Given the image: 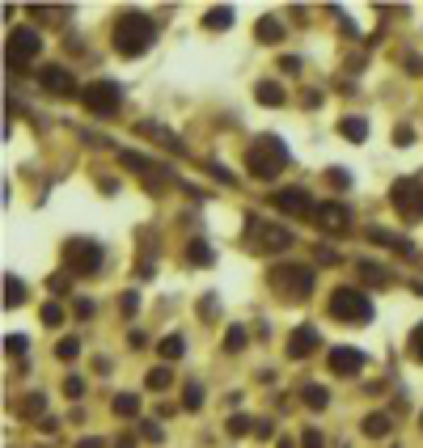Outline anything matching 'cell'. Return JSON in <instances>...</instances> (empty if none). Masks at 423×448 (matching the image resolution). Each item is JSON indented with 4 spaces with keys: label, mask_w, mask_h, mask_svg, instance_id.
I'll return each mask as SVG.
<instances>
[{
    "label": "cell",
    "mask_w": 423,
    "mask_h": 448,
    "mask_svg": "<svg viewBox=\"0 0 423 448\" xmlns=\"http://www.w3.org/2000/svg\"><path fill=\"white\" fill-rule=\"evenodd\" d=\"M288 161H292V157H288V144H284L280 136H258V140H250V148H246V170H250V178H258V182H276V178L284 174Z\"/></svg>",
    "instance_id": "cell-1"
},
{
    "label": "cell",
    "mask_w": 423,
    "mask_h": 448,
    "mask_svg": "<svg viewBox=\"0 0 423 448\" xmlns=\"http://www.w3.org/2000/svg\"><path fill=\"white\" fill-rule=\"evenodd\" d=\"M157 38V22L144 17V13H119L115 17V51L127 55V60H136V55H144Z\"/></svg>",
    "instance_id": "cell-2"
},
{
    "label": "cell",
    "mask_w": 423,
    "mask_h": 448,
    "mask_svg": "<svg viewBox=\"0 0 423 448\" xmlns=\"http://www.w3.org/2000/svg\"><path fill=\"white\" fill-rule=\"evenodd\" d=\"M246 246H254L258 254H284L292 246V233H288V224H271L262 216H250L246 220Z\"/></svg>",
    "instance_id": "cell-3"
},
{
    "label": "cell",
    "mask_w": 423,
    "mask_h": 448,
    "mask_svg": "<svg viewBox=\"0 0 423 448\" xmlns=\"http://www.w3.org/2000/svg\"><path fill=\"white\" fill-rule=\"evenodd\" d=\"M267 284L288 301H309V292H313V271L309 266H301V262H280V266H271V275H267Z\"/></svg>",
    "instance_id": "cell-4"
},
{
    "label": "cell",
    "mask_w": 423,
    "mask_h": 448,
    "mask_svg": "<svg viewBox=\"0 0 423 448\" xmlns=\"http://www.w3.org/2000/svg\"><path fill=\"white\" fill-rule=\"evenodd\" d=\"M81 102H85L89 115L111 119V115H119V106H123V85H115V81H89V85H81Z\"/></svg>",
    "instance_id": "cell-5"
},
{
    "label": "cell",
    "mask_w": 423,
    "mask_h": 448,
    "mask_svg": "<svg viewBox=\"0 0 423 448\" xmlns=\"http://www.w3.org/2000/svg\"><path fill=\"white\" fill-rule=\"evenodd\" d=\"M330 317L335 321H351V326L356 321H368V317H373V301H368L360 288H347L343 284V288L330 292Z\"/></svg>",
    "instance_id": "cell-6"
},
{
    "label": "cell",
    "mask_w": 423,
    "mask_h": 448,
    "mask_svg": "<svg viewBox=\"0 0 423 448\" xmlns=\"http://www.w3.org/2000/svg\"><path fill=\"white\" fill-rule=\"evenodd\" d=\"M64 271L68 275H97L102 271V246L89 241V237L64 241Z\"/></svg>",
    "instance_id": "cell-7"
},
{
    "label": "cell",
    "mask_w": 423,
    "mask_h": 448,
    "mask_svg": "<svg viewBox=\"0 0 423 448\" xmlns=\"http://www.w3.org/2000/svg\"><path fill=\"white\" fill-rule=\"evenodd\" d=\"M390 203L402 220H423V182L419 178H398L390 186Z\"/></svg>",
    "instance_id": "cell-8"
},
{
    "label": "cell",
    "mask_w": 423,
    "mask_h": 448,
    "mask_svg": "<svg viewBox=\"0 0 423 448\" xmlns=\"http://www.w3.org/2000/svg\"><path fill=\"white\" fill-rule=\"evenodd\" d=\"M42 51V38L30 30V26H17V30H9V64L13 68H26L34 55Z\"/></svg>",
    "instance_id": "cell-9"
},
{
    "label": "cell",
    "mask_w": 423,
    "mask_h": 448,
    "mask_svg": "<svg viewBox=\"0 0 423 448\" xmlns=\"http://www.w3.org/2000/svg\"><path fill=\"white\" fill-rule=\"evenodd\" d=\"M271 203H276L284 216H313V211H317V203H313V199H309V191H301V186L276 191V195H271Z\"/></svg>",
    "instance_id": "cell-10"
},
{
    "label": "cell",
    "mask_w": 423,
    "mask_h": 448,
    "mask_svg": "<svg viewBox=\"0 0 423 448\" xmlns=\"http://www.w3.org/2000/svg\"><path fill=\"white\" fill-rule=\"evenodd\" d=\"M317 347H322V334H317V326H309V321L288 334V360H309Z\"/></svg>",
    "instance_id": "cell-11"
},
{
    "label": "cell",
    "mask_w": 423,
    "mask_h": 448,
    "mask_svg": "<svg viewBox=\"0 0 423 448\" xmlns=\"http://www.w3.org/2000/svg\"><path fill=\"white\" fill-rule=\"evenodd\" d=\"M119 161L127 165L131 174H140V178L148 182V186H152V182H170V170H166V165H157V161H144V157H140V152H131V148H123V152H119Z\"/></svg>",
    "instance_id": "cell-12"
},
{
    "label": "cell",
    "mask_w": 423,
    "mask_h": 448,
    "mask_svg": "<svg viewBox=\"0 0 423 448\" xmlns=\"http://www.w3.org/2000/svg\"><path fill=\"white\" fill-rule=\"evenodd\" d=\"M38 85H42L47 93H56V97H72V93H81V85H77L64 68H38Z\"/></svg>",
    "instance_id": "cell-13"
},
{
    "label": "cell",
    "mask_w": 423,
    "mask_h": 448,
    "mask_svg": "<svg viewBox=\"0 0 423 448\" xmlns=\"http://www.w3.org/2000/svg\"><path fill=\"white\" fill-rule=\"evenodd\" d=\"M313 220L322 224L326 233H343L347 224H351V211L343 207V203H317V211H313Z\"/></svg>",
    "instance_id": "cell-14"
},
{
    "label": "cell",
    "mask_w": 423,
    "mask_h": 448,
    "mask_svg": "<svg viewBox=\"0 0 423 448\" xmlns=\"http://www.w3.org/2000/svg\"><path fill=\"white\" fill-rule=\"evenodd\" d=\"M364 368V351L356 347H330V372L335 376H356Z\"/></svg>",
    "instance_id": "cell-15"
},
{
    "label": "cell",
    "mask_w": 423,
    "mask_h": 448,
    "mask_svg": "<svg viewBox=\"0 0 423 448\" xmlns=\"http://www.w3.org/2000/svg\"><path fill=\"white\" fill-rule=\"evenodd\" d=\"M356 275L364 279L368 288H381V284H390V271H385L381 262H373V258H360V262H356Z\"/></svg>",
    "instance_id": "cell-16"
},
{
    "label": "cell",
    "mask_w": 423,
    "mask_h": 448,
    "mask_svg": "<svg viewBox=\"0 0 423 448\" xmlns=\"http://www.w3.org/2000/svg\"><path fill=\"white\" fill-rule=\"evenodd\" d=\"M301 402H305L309 410H326V406H330V389L317 385V381H309V385L301 389Z\"/></svg>",
    "instance_id": "cell-17"
},
{
    "label": "cell",
    "mask_w": 423,
    "mask_h": 448,
    "mask_svg": "<svg viewBox=\"0 0 423 448\" xmlns=\"http://www.w3.org/2000/svg\"><path fill=\"white\" fill-rule=\"evenodd\" d=\"M368 241H377V246H385V250H398V254H415V246H410L406 237L385 233V229H368Z\"/></svg>",
    "instance_id": "cell-18"
},
{
    "label": "cell",
    "mask_w": 423,
    "mask_h": 448,
    "mask_svg": "<svg viewBox=\"0 0 423 448\" xmlns=\"http://www.w3.org/2000/svg\"><path fill=\"white\" fill-rule=\"evenodd\" d=\"M254 38L267 42V47L280 42V38H284V22H276V17H258V22H254Z\"/></svg>",
    "instance_id": "cell-19"
},
{
    "label": "cell",
    "mask_w": 423,
    "mask_h": 448,
    "mask_svg": "<svg viewBox=\"0 0 423 448\" xmlns=\"http://www.w3.org/2000/svg\"><path fill=\"white\" fill-rule=\"evenodd\" d=\"M339 136L351 140V144H364V140H368V123H364L360 115H347V119H339Z\"/></svg>",
    "instance_id": "cell-20"
},
{
    "label": "cell",
    "mask_w": 423,
    "mask_h": 448,
    "mask_svg": "<svg viewBox=\"0 0 423 448\" xmlns=\"http://www.w3.org/2000/svg\"><path fill=\"white\" fill-rule=\"evenodd\" d=\"M254 97H258V102H262V106H271V110H276V106H284V102H288V97H284V89H280V85H276V81H258V85H254Z\"/></svg>",
    "instance_id": "cell-21"
},
{
    "label": "cell",
    "mask_w": 423,
    "mask_h": 448,
    "mask_svg": "<svg viewBox=\"0 0 423 448\" xmlns=\"http://www.w3.org/2000/svg\"><path fill=\"white\" fill-rule=\"evenodd\" d=\"M42 410H47V394H26V398L17 402V415H22V419H38Z\"/></svg>",
    "instance_id": "cell-22"
},
{
    "label": "cell",
    "mask_w": 423,
    "mask_h": 448,
    "mask_svg": "<svg viewBox=\"0 0 423 448\" xmlns=\"http://www.w3.org/2000/svg\"><path fill=\"white\" fill-rule=\"evenodd\" d=\"M203 26H207V30H229V26H233V9H229V5H216V9H207Z\"/></svg>",
    "instance_id": "cell-23"
},
{
    "label": "cell",
    "mask_w": 423,
    "mask_h": 448,
    "mask_svg": "<svg viewBox=\"0 0 423 448\" xmlns=\"http://www.w3.org/2000/svg\"><path fill=\"white\" fill-rule=\"evenodd\" d=\"M5 305H9V309L26 305V284H22L17 275H5Z\"/></svg>",
    "instance_id": "cell-24"
},
{
    "label": "cell",
    "mask_w": 423,
    "mask_h": 448,
    "mask_svg": "<svg viewBox=\"0 0 423 448\" xmlns=\"http://www.w3.org/2000/svg\"><path fill=\"white\" fill-rule=\"evenodd\" d=\"M212 258H216V254H212L207 241H191V246H186V262H191V266H212Z\"/></svg>",
    "instance_id": "cell-25"
},
{
    "label": "cell",
    "mask_w": 423,
    "mask_h": 448,
    "mask_svg": "<svg viewBox=\"0 0 423 448\" xmlns=\"http://www.w3.org/2000/svg\"><path fill=\"white\" fill-rule=\"evenodd\" d=\"M111 406H115L119 419H136V415H140V394H119Z\"/></svg>",
    "instance_id": "cell-26"
},
{
    "label": "cell",
    "mask_w": 423,
    "mask_h": 448,
    "mask_svg": "<svg viewBox=\"0 0 423 448\" xmlns=\"http://www.w3.org/2000/svg\"><path fill=\"white\" fill-rule=\"evenodd\" d=\"M186 351V343L178 339V334H170V339H161V343H157V355H161V360H178Z\"/></svg>",
    "instance_id": "cell-27"
},
{
    "label": "cell",
    "mask_w": 423,
    "mask_h": 448,
    "mask_svg": "<svg viewBox=\"0 0 423 448\" xmlns=\"http://www.w3.org/2000/svg\"><path fill=\"white\" fill-rule=\"evenodd\" d=\"M140 136H148V140H161V144L178 148V136H174V131H166V127H157V123H140Z\"/></svg>",
    "instance_id": "cell-28"
},
{
    "label": "cell",
    "mask_w": 423,
    "mask_h": 448,
    "mask_svg": "<svg viewBox=\"0 0 423 448\" xmlns=\"http://www.w3.org/2000/svg\"><path fill=\"white\" fill-rule=\"evenodd\" d=\"M246 339H250L246 326H229V334H225V351H229V355H237V351L246 347Z\"/></svg>",
    "instance_id": "cell-29"
},
{
    "label": "cell",
    "mask_w": 423,
    "mask_h": 448,
    "mask_svg": "<svg viewBox=\"0 0 423 448\" xmlns=\"http://www.w3.org/2000/svg\"><path fill=\"white\" fill-rule=\"evenodd\" d=\"M144 385H148V389H170V385H174V372H170V368H148Z\"/></svg>",
    "instance_id": "cell-30"
},
{
    "label": "cell",
    "mask_w": 423,
    "mask_h": 448,
    "mask_svg": "<svg viewBox=\"0 0 423 448\" xmlns=\"http://www.w3.org/2000/svg\"><path fill=\"white\" fill-rule=\"evenodd\" d=\"M385 431H390V415H368V419H364V435L381 440Z\"/></svg>",
    "instance_id": "cell-31"
},
{
    "label": "cell",
    "mask_w": 423,
    "mask_h": 448,
    "mask_svg": "<svg viewBox=\"0 0 423 448\" xmlns=\"http://www.w3.org/2000/svg\"><path fill=\"white\" fill-rule=\"evenodd\" d=\"M60 321H64V309H60L56 301H47V305H42V326H60Z\"/></svg>",
    "instance_id": "cell-32"
},
{
    "label": "cell",
    "mask_w": 423,
    "mask_h": 448,
    "mask_svg": "<svg viewBox=\"0 0 423 448\" xmlns=\"http://www.w3.org/2000/svg\"><path fill=\"white\" fill-rule=\"evenodd\" d=\"M26 347H30L26 334H9V339H5V351H9V355H26Z\"/></svg>",
    "instance_id": "cell-33"
},
{
    "label": "cell",
    "mask_w": 423,
    "mask_h": 448,
    "mask_svg": "<svg viewBox=\"0 0 423 448\" xmlns=\"http://www.w3.org/2000/svg\"><path fill=\"white\" fill-rule=\"evenodd\" d=\"M182 406H186V410H199V406H203V389H199V385H186Z\"/></svg>",
    "instance_id": "cell-34"
},
{
    "label": "cell",
    "mask_w": 423,
    "mask_h": 448,
    "mask_svg": "<svg viewBox=\"0 0 423 448\" xmlns=\"http://www.w3.org/2000/svg\"><path fill=\"white\" fill-rule=\"evenodd\" d=\"M56 355H60V360H77V355H81V343H77V339H60Z\"/></svg>",
    "instance_id": "cell-35"
},
{
    "label": "cell",
    "mask_w": 423,
    "mask_h": 448,
    "mask_svg": "<svg viewBox=\"0 0 423 448\" xmlns=\"http://www.w3.org/2000/svg\"><path fill=\"white\" fill-rule=\"evenodd\" d=\"M313 258H317V262H322V266H335V262H339V254H335L330 246H322V241H317V246H313Z\"/></svg>",
    "instance_id": "cell-36"
},
{
    "label": "cell",
    "mask_w": 423,
    "mask_h": 448,
    "mask_svg": "<svg viewBox=\"0 0 423 448\" xmlns=\"http://www.w3.org/2000/svg\"><path fill=\"white\" fill-rule=\"evenodd\" d=\"M301 448H326L322 431H317V427H305V435H301Z\"/></svg>",
    "instance_id": "cell-37"
},
{
    "label": "cell",
    "mask_w": 423,
    "mask_h": 448,
    "mask_svg": "<svg viewBox=\"0 0 423 448\" xmlns=\"http://www.w3.org/2000/svg\"><path fill=\"white\" fill-rule=\"evenodd\" d=\"M246 431H254V423H250L246 415H233V419H229V435H246Z\"/></svg>",
    "instance_id": "cell-38"
},
{
    "label": "cell",
    "mask_w": 423,
    "mask_h": 448,
    "mask_svg": "<svg viewBox=\"0 0 423 448\" xmlns=\"http://www.w3.org/2000/svg\"><path fill=\"white\" fill-rule=\"evenodd\" d=\"M64 394H68L72 402H77V398H85V381H81V376H68V381H64Z\"/></svg>",
    "instance_id": "cell-39"
},
{
    "label": "cell",
    "mask_w": 423,
    "mask_h": 448,
    "mask_svg": "<svg viewBox=\"0 0 423 448\" xmlns=\"http://www.w3.org/2000/svg\"><path fill=\"white\" fill-rule=\"evenodd\" d=\"M410 355L423 364V326H415V330H410Z\"/></svg>",
    "instance_id": "cell-40"
},
{
    "label": "cell",
    "mask_w": 423,
    "mask_h": 448,
    "mask_svg": "<svg viewBox=\"0 0 423 448\" xmlns=\"http://www.w3.org/2000/svg\"><path fill=\"white\" fill-rule=\"evenodd\" d=\"M119 309H123L127 317H136V309H140V296H136V292H123V296H119Z\"/></svg>",
    "instance_id": "cell-41"
},
{
    "label": "cell",
    "mask_w": 423,
    "mask_h": 448,
    "mask_svg": "<svg viewBox=\"0 0 423 448\" xmlns=\"http://www.w3.org/2000/svg\"><path fill=\"white\" fill-rule=\"evenodd\" d=\"M68 279H72V275H68V271H60V275H51V279H47V288H51V292H68Z\"/></svg>",
    "instance_id": "cell-42"
},
{
    "label": "cell",
    "mask_w": 423,
    "mask_h": 448,
    "mask_svg": "<svg viewBox=\"0 0 423 448\" xmlns=\"http://www.w3.org/2000/svg\"><path fill=\"white\" fill-rule=\"evenodd\" d=\"M140 435L152 440V444H161V427H157V423H140Z\"/></svg>",
    "instance_id": "cell-43"
},
{
    "label": "cell",
    "mask_w": 423,
    "mask_h": 448,
    "mask_svg": "<svg viewBox=\"0 0 423 448\" xmlns=\"http://www.w3.org/2000/svg\"><path fill=\"white\" fill-rule=\"evenodd\" d=\"M326 182H330V186H339V191H343V186H351V178H347L343 170H330V174H326Z\"/></svg>",
    "instance_id": "cell-44"
},
{
    "label": "cell",
    "mask_w": 423,
    "mask_h": 448,
    "mask_svg": "<svg viewBox=\"0 0 423 448\" xmlns=\"http://www.w3.org/2000/svg\"><path fill=\"white\" fill-rule=\"evenodd\" d=\"M280 72H301V60L296 55H280Z\"/></svg>",
    "instance_id": "cell-45"
},
{
    "label": "cell",
    "mask_w": 423,
    "mask_h": 448,
    "mask_svg": "<svg viewBox=\"0 0 423 448\" xmlns=\"http://www.w3.org/2000/svg\"><path fill=\"white\" fill-rule=\"evenodd\" d=\"M77 317H93V301L89 296H77Z\"/></svg>",
    "instance_id": "cell-46"
},
{
    "label": "cell",
    "mask_w": 423,
    "mask_h": 448,
    "mask_svg": "<svg viewBox=\"0 0 423 448\" xmlns=\"http://www.w3.org/2000/svg\"><path fill=\"white\" fill-rule=\"evenodd\" d=\"M254 435H258V440H271V435H276V427L262 419V423H254Z\"/></svg>",
    "instance_id": "cell-47"
},
{
    "label": "cell",
    "mask_w": 423,
    "mask_h": 448,
    "mask_svg": "<svg viewBox=\"0 0 423 448\" xmlns=\"http://www.w3.org/2000/svg\"><path fill=\"white\" fill-rule=\"evenodd\" d=\"M394 140H398V144H410V140H415V131H410V127H398V136H394Z\"/></svg>",
    "instance_id": "cell-48"
},
{
    "label": "cell",
    "mask_w": 423,
    "mask_h": 448,
    "mask_svg": "<svg viewBox=\"0 0 423 448\" xmlns=\"http://www.w3.org/2000/svg\"><path fill=\"white\" fill-rule=\"evenodd\" d=\"M77 448H106V444H102V440H97V435H89V440H81V444H77Z\"/></svg>",
    "instance_id": "cell-49"
},
{
    "label": "cell",
    "mask_w": 423,
    "mask_h": 448,
    "mask_svg": "<svg viewBox=\"0 0 423 448\" xmlns=\"http://www.w3.org/2000/svg\"><path fill=\"white\" fill-rule=\"evenodd\" d=\"M115 448H136V440H131V435H123V440H119Z\"/></svg>",
    "instance_id": "cell-50"
},
{
    "label": "cell",
    "mask_w": 423,
    "mask_h": 448,
    "mask_svg": "<svg viewBox=\"0 0 423 448\" xmlns=\"http://www.w3.org/2000/svg\"><path fill=\"white\" fill-rule=\"evenodd\" d=\"M280 448H296V444H292V440H280Z\"/></svg>",
    "instance_id": "cell-51"
},
{
    "label": "cell",
    "mask_w": 423,
    "mask_h": 448,
    "mask_svg": "<svg viewBox=\"0 0 423 448\" xmlns=\"http://www.w3.org/2000/svg\"><path fill=\"white\" fill-rule=\"evenodd\" d=\"M419 427H423V415H419Z\"/></svg>",
    "instance_id": "cell-52"
}]
</instances>
